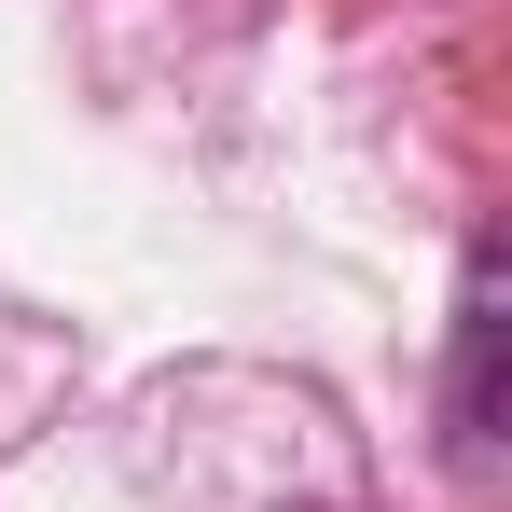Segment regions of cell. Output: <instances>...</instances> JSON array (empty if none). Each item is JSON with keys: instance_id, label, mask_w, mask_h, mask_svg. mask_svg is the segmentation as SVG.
Listing matches in <instances>:
<instances>
[{"instance_id": "obj_1", "label": "cell", "mask_w": 512, "mask_h": 512, "mask_svg": "<svg viewBox=\"0 0 512 512\" xmlns=\"http://www.w3.org/2000/svg\"><path fill=\"white\" fill-rule=\"evenodd\" d=\"M499 346H512L499 236H471V263H457V374H443V443H457V471L499 457Z\"/></svg>"}]
</instances>
